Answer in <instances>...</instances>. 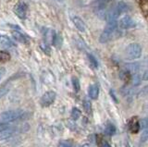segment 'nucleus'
<instances>
[{"mask_svg": "<svg viewBox=\"0 0 148 147\" xmlns=\"http://www.w3.org/2000/svg\"><path fill=\"white\" fill-rule=\"evenodd\" d=\"M118 26H119L118 21L108 22L106 28L99 36V42L101 44H106L109 42V41L118 39L120 36V31L118 30Z\"/></svg>", "mask_w": 148, "mask_h": 147, "instance_id": "nucleus-1", "label": "nucleus"}, {"mask_svg": "<svg viewBox=\"0 0 148 147\" xmlns=\"http://www.w3.org/2000/svg\"><path fill=\"white\" fill-rule=\"evenodd\" d=\"M25 115V111L22 109L7 110L0 114V121L5 123H10L22 118Z\"/></svg>", "mask_w": 148, "mask_h": 147, "instance_id": "nucleus-2", "label": "nucleus"}, {"mask_svg": "<svg viewBox=\"0 0 148 147\" xmlns=\"http://www.w3.org/2000/svg\"><path fill=\"white\" fill-rule=\"evenodd\" d=\"M143 49L138 43H131L125 49V57L128 60H136L142 57Z\"/></svg>", "mask_w": 148, "mask_h": 147, "instance_id": "nucleus-3", "label": "nucleus"}, {"mask_svg": "<svg viewBox=\"0 0 148 147\" xmlns=\"http://www.w3.org/2000/svg\"><path fill=\"white\" fill-rule=\"evenodd\" d=\"M56 97H57V94H56L54 91L45 92V93L42 95V97L40 99V104L42 107H47L55 102Z\"/></svg>", "mask_w": 148, "mask_h": 147, "instance_id": "nucleus-4", "label": "nucleus"}, {"mask_svg": "<svg viewBox=\"0 0 148 147\" xmlns=\"http://www.w3.org/2000/svg\"><path fill=\"white\" fill-rule=\"evenodd\" d=\"M119 26L123 30H129L132 29L136 26V22L131 16H124L119 21Z\"/></svg>", "mask_w": 148, "mask_h": 147, "instance_id": "nucleus-5", "label": "nucleus"}, {"mask_svg": "<svg viewBox=\"0 0 148 147\" xmlns=\"http://www.w3.org/2000/svg\"><path fill=\"white\" fill-rule=\"evenodd\" d=\"M27 10H28L27 5L24 3H18V5L15 7V8H14V12H15V14L21 20H24L26 18Z\"/></svg>", "mask_w": 148, "mask_h": 147, "instance_id": "nucleus-6", "label": "nucleus"}, {"mask_svg": "<svg viewBox=\"0 0 148 147\" xmlns=\"http://www.w3.org/2000/svg\"><path fill=\"white\" fill-rule=\"evenodd\" d=\"M72 21H73V24L75 25V27L79 31H81V33H85L86 31V24L82 18H80L79 16H74L72 18Z\"/></svg>", "mask_w": 148, "mask_h": 147, "instance_id": "nucleus-7", "label": "nucleus"}, {"mask_svg": "<svg viewBox=\"0 0 148 147\" xmlns=\"http://www.w3.org/2000/svg\"><path fill=\"white\" fill-rule=\"evenodd\" d=\"M140 68H141V63H138V62L127 63L124 67V70H127L129 73H131V74H135V73L139 71Z\"/></svg>", "mask_w": 148, "mask_h": 147, "instance_id": "nucleus-8", "label": "nucleus"}, {"mask_svg": "<svg viewBox=\"0 0 148 147\" xmlns=\"http://www.w3.org/2000/svg\"><path fill=\"white\" fill-rule=\"evenodd\" d=\"M16 132H17V128L9 127L6 131H4L0 133V141H5V140L9 139V138H11Z\"/></svg>", "mask_w": 148, "mask_h": 147, "instance_id": "nucleus-9", "label": "nucleus"}, {"mask_svg": "<svg viewBox=\"0 0 148 147\" xmlns=\"http://www.w3.org/2000/svg\"><path fill=\"white\" fill-rule=\"evenodd\" d=\"M88 95L92 100H96L99 96V87L97 84H91L88 88Z\"/></svg>", "mask_w": 148, "mask_h": 147, "instance_id": "nucleus-10", "label": "nucleus"}, {"mask_svg": "<svg viewBox=\"0 0 148 147\" xmlns=\"http://www.w3.org/2000/svg\"><path fill=\"white\" fill-rule=\"evenodd\" d=\"M140 130V122L136 117H133L130 121V131L132 133H137Z\"/></svg>", "mask_w": 148, "mask_h": 147, "instance_id": "nucleus-11", "label": "nucleus"}, {"mask_svg": "<svg viewBox=\"0 0 148 147\" xmlns=\"http://www.w3.org/2000/svg\"><path fill=\"white\" fill-rule=\"evenodd\" d=\"M11 34L13 36V38L15 39L17 42H20L21 44H27L28 43V39L21 33H20V31H12Z\"/></svg>", "mask_w": 148, "mask_h": 147, "instance_id": "nucleus-12", "label": "nucleus"}, {"mask_svg": "<svg viewBox=\"0 0 148 147\" xmlns=\"http://www.w3.org/2000/svg\"><path fill=\"white\" fill-rule=\"evenodd\" d=\"M9 90H10V82L6 81L1 87H0V98L4 97V96L9 92Z\"/></svg>", "mask_w": 148, "mask_h": 147, "instance_id": "nucleus-13", "label": "nucleus"}, {"mask_svg": "<svg viewBox=\"0 0 148 147\" xmlns=\"http://www.w3.org/2000/svg\"><path fill=\"white\" fill-rule=\"evenodd\" d=\"M116 7H117V8L119 10V11L120 12V14H122V13H125V12H127L129 10V5L126 3V2H124V1H120L119 2L117 5H116Z\"/></svg>", "mask_w": 148, "mask_h": 147, "instance_id": "nucleus-14", "label": "nucleus"}, {"mask_svg": "<svg viewBox=\"0 0 148 147\" xmlns=\"http://www.w3.org/2000/svg\"><path fill=\"white\" fill-rule=\"evenodd\" d=\"M105 131H106V134H108V135H114L115 133H116V131H117V129H116V127L113 125L112 123L108 122V123H106Z\"/></svg>", "mask_w": 148, "mask_h": 147, "instance_id": "nucleus-15", "label": "nucleus"}, {"mask_svg": "<svg viewBox=\"0 0 148 147\" xmlns=\"http://www.w3.org/2000/svg\"><path fill=\"white\" fill-rule=\"evenodd\" d=\"M82 107H83V109H84V111L87 114H90L92 112V103H91L90 100H88V99L83 100Z\"/></svg>", "mask_w": 148, "mask_h": 147, "instance_id": "nucleus-16", "label": "nucleus"}, {"mask_svg": "<svg viewBox=\"0 0 148 147\" xmlns=\"http://www.w3.org/2000/svg\"><path fill=\"white\" fill-rule=\"evenodd\" d=\"M0 42H1L2 44L6 45V46H15V44H14L8 36H1Z\"/></svg>", "mask_w": 148, "mask_h": 147, "instance_id": "nucleus-17", "label": "nucleus"}, {"mask_svg": "<svg viewBox=\"0 0 148 147\" xmlns=\"http://www.w3.org/2000/svg\"><path fill=\"white\" fill-rule=\"evenodd\" d=\"M71 118L73 119V120H77V119H79V118H80V117L82 116V112H81V110L79 108L73 107L71 109Z\"/></svg>", "mask_w": 148, "mask_h": 147, "instance_id": "nucleus-18", "label": "nucleus"}, {"mask_svg": "<svg viewBox=\"0 0 148 147\" xmlns=\"http://www.w3.org/2000/svg\"><path fill=\"white\" fill-rule=\"evenodd\" d=\"M71 83L73 86V89L75 92H79L81 89V84H80V81L77 77H72L71 78Z\"/></svg>", "mask_w": 148, "mask_h": 147, "instance_id": "nucleus-19", "label": "nucleus"}, {"mask_svg": "<svg viewBox=\"0 0 148 147\" xmlns=\"http://www.w3.org/2000/svg\"><path fill=\"white\" fill-rule=\"evenodd\" d=\"M132 84L133 86H137L141 83L142 81V77L138 74V73H135L132 76Z\"/></svg>", "mask_w": 148, "mask_h": 147, "instance_id": "nucleus-20", "label": "nucleus"}, {"mask_svg": "<svg viewBox=\"0 0 148 147\" xmlns=\"http://www.w3.org/2000/svg\"><path fill=\"white\" fill-rule=\"evenodd\" d=\"M10 59V55L6 51H0V62H7Z\"/></svg>", "mask_w": 148, "mask_h": 147, "instance_id": "nucleus-21", "label": "nucleus"}, {"mask_svg": "<svg viewBox=\"0 0 148 147\" xmlns=\"http://www.w3.org/2000/svg\"><path fill=\"white\" fill-rule=\"evenodd\" d=\"M148 141V127L143 129V132L140 137V142H145Z\"/></svg>", "mask_w": 148, "mask_h": 147, "instance_id": "nucleus-22", "label": "nucleus"}, {"mask_svg": "<svg viewBox=\"0 0 148 147\" xmlns=\"http://www.w3.org/2000/svg\"><path fill=\"white\" fill-rule=\"evenodd\" d=\"M138 97H145L148 95V85L143 86V88L138 92Z\"/></svg>", "mask_w": 148, "mask_h": 147, "instance_id": "nucleus-23", "label": "nucleus"}, {"mask_svg": "<svg viewBox=\"0 0 148 147\" xmlns=\"http://www.w3.org/2000/svg\"><path fill=\"white\" fill-rule=\"evenodd\" d=\"M87 57H88V59H89L90 63L92 64V66L94 68H98V61L96 60V58L92 56L91 54H87Z\"/></svg>", "mask_w": 148, "mask_h": 147, "instance_id": "nucleus-24", "label": "nucleus"}, {"mask_svg": "<svg viewBox=\"0 0 148 147\" xmlns=\"http://www.w3.org/2000/svg\"><path fill=\"white\" fill-rule=\"evenodd\" d=\"M58 147H72V142L69 140H61L58 142Z\"/></svg>", "mask_w": 148, "mask_h": 147, "instance_id": "nucleus-25", "label": "nucleus"}, {"mask_svg": "<svg viewBox=\"0 0 148 147\" xmlns=\"http://www.w3.org/2000/svg\"><path fill=\"white\" fill-rule=\"evenodd\" d=\"M97 142H98V144L100 147H111L109 142L104 139H97Z\"/></svg>", "mask_w": 148, "mask_h": 147, "instance_id": "nucleus-26", "label": "nucleus"}, {"mask_svg": "<svg viewBox=\"0 0 148 147\" xmlns=\"http://www.w3.org/2000/svg\"><path fill=\"white\" fill-rule=\"evenodd\" d=\"M9 127H10V125H9V123L0 122V133H1L2 131H6L7 129H8Z\"/></svg>", "mask_w": 148, "mask_h": 147, "instance_id": "nucleus-27", "label": "nucleus"}, {"mask_svg": "<svg viewBox=\"0 0 148 147\" xmlns=\"http://www.w3.org/2000/svg\"><path fill=\"white\" fill-rule=\"evenodd\" d=\"M141 128L142 129H145V128H147L148 127V118H143L141 122Z\"/></svg>", "mask_w": 148, "mask_h": 147, "instance_id": "nucleus-28", "label": "nucleus"}, {"mask_svg": "<svg viewBox=\"0 0 148 147\" xmlns=\"http://www.w3.org/2000/svg\"><path fill=\"white\" fill-rule=\"evenodd\" d=\"M6 74V68H0V81L2 80V78Z\"/></svg>", "mask_w": 148, "mask_h": 147, "instance_id": "nucleus-29", "label": "nucleus"}, {"mask_svg": "<svg viewBox=\"0 0 148 147\" xmlns=\"http://www.w3.org/2000/svg\"><path fill=\"white\" fill-rule=\"evenodd\" d=\"M142 80L148 81V70H145V72L143 73V76H142Z\"/></svg>", "mask_w": 148, "mask_h": 147, "instance_id": "nucleus-30", "label": "nucleus"}, {"mask_svg": "<svg viewBox=\"0 0 148 147\" xmlns=\"http://www.w3.org/2000/svg\"><path fill=\"white\" fill-rule=\"evenodd\" d=\"M79 147H90V145H89V144H82V145H80Z\"/></svg>", "mask_w": 148, "mask_h": 147, "instance_id": "nucleus-31", "label": "nucleus"}, {"mask_svg": "<svg viewBox=\"0 0 148 147\" xmlns=\"http://www.w3.org/2000/svg\"><path fill=\"white\" fill-rule=\"evenodd\" d=\"M126 147H130V145H129V144L127 142V144H126Z\"/></svg>", "mask_w": 148, "mask_h": 147, "instance_id": "nucleus-32", "label": "nucleus"}, {"mask_svg": "<svg viewBox=\"0 0 148 147\" xmlns=\"http://www.w3.org/2000/svg\"><path fill=\"white\" fill-rule=\"evenodd\" d=\"M58 1H62V0H58Z\"/></svg>", "mask_w": 148, "mask_h": 147, "instance_id": "nucleus-33", "label": "nucleus"}, {"mask_svg": "<svg viewBox=\"0 0 148 147\" xmlns=\"http://www.w3.org/2000/svg\"><path fill=\"white\" fill-rule=\"evenodd\" d=\"M0 38H1V34H0Z\"/></svg>", "mask_w": 148, "mask_h": 147, "instance_id": "nucleus-34", "label": "nucleus"}, {"mask_svg": "<svg viewBox=\"0 0 148 147\" xmlns=\"http://www.w3.org/2000/svg\"><path fill=\"white\" fill-rule=\"evenodd\" d=\"M147 107H148V104H147Z\"/></svg>", "mask_w": 148, "mask_h": 147, "instance_id": "nucleus-35", "label": "nucleus"}]
</instances>
